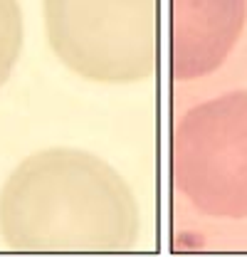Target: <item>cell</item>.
<instances>
[{"instance_id": "obj_4", "label": "cell", "mask_w": 247, "mask_h": 257, "mask_svg": "<svg viewBox=\"0 0 247 257\" xmlns=\"http://www.w3.org/2000/svg\"><path fill=\"white\" fill-rule=\"evenodd\" d=\"M247 23V0H168V72L176 82L217 72Z\"/></svg>"}, {"instance_id": "obj_3", "label": "cell", "mask_w": 247, "mask_h": 257, "mask_svg": "<svg viewBox=\"0 0 247 257\" xmlns=\"http://www.w3.org/2000/svg\"><path fill=\"white\" fill-rule=\"evenodd\" d=\"M173 183L210 218H247V92L198 104L178 121L171 149Z\"/></svg>"}, {"instance_id": "obj_5", "label": "cell", "mask_w": 247, "mask_h": 257, "mask_svg": "<svg viewBox=\"0 0 247 257\" xmlns=\"http://www.w3.org/2000/svg\"><path fill=\"white\" fill-rule=\"evenodd\" d=\"M23 50V13L18 0H0V87L10 79Z\"/></svg>"}, {"instance_id": "obj_2", "label": "cell", "mask_w": 247, "mask_h": 257, "mask_svg": "<svg viewBox=\"0 0 247 257\" xmlns=\"http://www.w3.org/2000/svg\"><path fill=\"white\" fill-rule=\"evenodd\" d=\"M45 35L69 72L134 84L158 67V0H42Z\"/></svg>"}, {"instance_id": "obj_1", "label": "cell", "mask_w": 247, "mask_h": 257, "mask_svg": "<svg viewBox=\"0 0 247 257\" xmlns=\"http://www.w3.org/2000/svg\"><path fill=\"white\" fill-rule=\"evenodd\" d=\"M0 235L20 252H126L139 237V205L106 161L45 149L8 176Z\"/></svg>"}]
</instances>
